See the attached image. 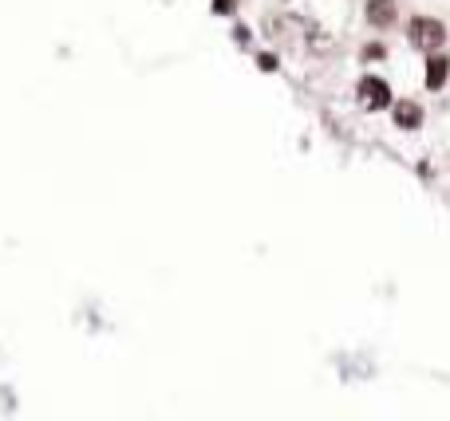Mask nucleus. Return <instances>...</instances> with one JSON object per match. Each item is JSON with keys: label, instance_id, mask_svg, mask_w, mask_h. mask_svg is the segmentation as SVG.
Segmentation results:
<instances>
[{"label": "nucleus", "instance_id": "6", "mask_svg": "<svg viewBox=\"0 0 450 421\" xmlns=\"http://www.w3.org/2000/svg\"><path fill=\"white\" fill-rule=\"evenodd\" d=\"M237 12V0H213V16H233Z\"/></svg>", "mask_w": 450, "mask_h": 421}, {"label": "nucleus", "instance_id": "4", "mask_svg": "<svg viewBox=\"0 0 450 421\" xmlns=\"http://www.w3.org/2000/svg\"><path fill=\"white\" fill-rule=\"evenodd\" d=\"M391 118L399 130H418L423 126V103H411V99H399V103H391Z\"/></svg>", "mask_w": 450, "mask_h": 421}, {"label": "nucleus", "instance_id": "1", "mask_svg": "<svg viewBox=\"0 0 450 421\" xmlns=\"http://www.w3.org/2000/svg\"><path fill=\"white\" fill-rule=\"evenodd\" d=\"M407 40H411V47H418V51H438L442 40H447V24L434 20V16H411V20H407Z\"/></svg>", "mask_w": 450, "mask_h": 421}, {"label": "nucleus", "instance_id": "7", "mask_svg": "<svg viewBox=\"0 0 450 421\" xmlns=\"http://www.w3.org/2000/svg\"><path fill=\"white\" fill-rule=\"evenodd\" d=\"M257 63H261V71H276V55H269V51H261Z\"/></svg>", "mask_w": 450, "mask_h": 421}, {"label": "nucleus", "instance_id": "5", "mask_svg": "<svg viewBox=\"0 0 450 421\" xmlns=\"http://www.w3.org/2000/svg\"><path fill=\"white\" fill-rule=\"evenodd\" d=\"M364 16H368L371 28H391L399 20V8H395V0H368Z\"/></svg>", "mask_w": 450, "mask_h": 421}, {"label": "nucleus", "instance_id": "3", "mask_svg": "<svg viewBox=\"0 0 450 421\" xmlns=\"http://www.w3.org/2000/svg\"><path fill=\"white\" fill-rule=\"evenodd\" d=\"M423 71H427V91H442L450 79V55L447 51H431Z\"/></svg>", "mask_w": 450, "mask_h": 421}, {"label": "nucleus", "instance_id": "2", "mask_svg": "<svg viewBox=\"0 0 450 421\" xmlns=\"http://www.w3.org/2000/svg\"><path fill=\"white\" fill-rule=\"evenodd\" d=\"M355 99H359V107L364 110H387L391 103H395V99H391V87H387V79H379V75H364L359 79Z\"/></svg>", "mask_w": 450, "mask_h": 421}, {"label": "nucleus", "instance_id": "8", "mask_svg": "<svg viewBox=\"0 0 450 421\" xmlns=\"http://www.w3.org/2000/svg\"><path fill=\"white\" fill-rule=\"evenodd\" d=\"M364 60H383V44H368L364 47Z\"/></svg>", "mask_w": 450, "mask_h": 421}]
</instances>
